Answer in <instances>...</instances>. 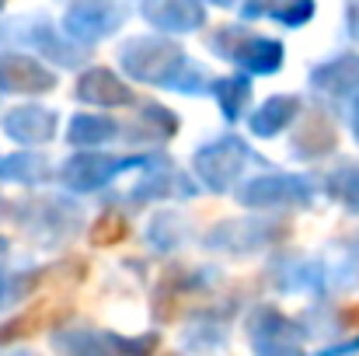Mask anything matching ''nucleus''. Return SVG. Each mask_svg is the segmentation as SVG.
<instances>
[{
    "instance_id": "nucleus-1",
    "label": "nucleus",
    "mask_w": 359,
    "mask_h": 356,
    "mask_svg": "<svg viewBox=\"0 0 359 356\" xmlns=\"http://www.w3.org/2000/svg\"><path fill=\"white\" fill-rule=\"evenodd\" d=\"M81 98H91V102H102V105H112V102H129V91L122 88L119 81L105 70H95L81 81Z\"/></svg>"
},
{
    "instance_id": "nucleus-2",
    "label": "nucleus",
    "mask_w": 359,
    "mask_h": 356,
    "mask_svg": "<svg viewBox=\"0 0 359 356\" xmlns=\"http://www.w3.org/2000/svg\"><path fill=\"white\" fill-rule=\"evenodd\" d=\"M251 53H238L241 63H248V70H276L279 60H283V49L279 42H269V39H258V42H248Z\"/></svg>"
},
{
    "instance_id": "nucleus-3",
    "label": "nucleus",
    "mask_w": 359,
    "mask_h": 356,
    "mask_svg": "<svg viewBox=\"0 0 359 356\" xmlns=\"http://www.w3.org/2000/svg\"><path fill=\"white\" fill-rule=\"evenodd\" d=\"M293 105H297L293 98H272V102L255 116V129H258L262 136H276V133H279V126L293 116Z\"/></svg>"
},
{
    "instance_id": "nucleus-4",
    "label": "nucleus",
    "mask_w": 359,
    "mask_h": 356,
    "mask_svg": "<svg viewBox=\"0 0 359 356\" xmlns=\"http://www.w3.org/2000/svg\"><path fill=\"white\" fill-rule=\"evenodd\" d=\"M356 129H359V119H356Z\"/></svg>"
}]
</instances>
